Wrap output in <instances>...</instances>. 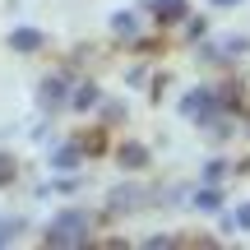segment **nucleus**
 I'll return each mask as SVG.
<instances>
[{
	"label": "nucleus",
	"mask_w": 250,
	"mask_h": 250,
	"mask_svg": "<svg viewBox=\"0 0 250 250\" xmlns=\"http://www.w3.org/2000/svg\"><path fill=\"white\" fill-rule=\"evenodd\" d=\"M93 102H98V88H93V83L74 88V107H93Z\"/></svg>",
	"instance_id": "9"
},
{
	"label": "nucleus",
	"mask_w": 250,
	"mask_h": 250,
	"mask_svg": "<svg viewBox=\"0 0 250 250\" xmlns=\"http://www.w3.org/2000/svg\"><path fill=\"white\" fill-rule=\"evenodd\" d=\"M213 5H241V0H213Z\"/></svg>",
	"instance_id": "15"
},
{
	"label": "nucleus",
	"mask_w": 250,
	"mask_h": 250,
	"mask_svg": "<svg viewBox=\"0 0 250 250\" xmlns=\"http://www.w3.org/2000/svg\"><path fill=\"white\" fill-rule=\"evenodd\" d=\"M181 116H186V121H213L218 116V98L208 88L186 93V98H181Z\"/></svg>",
	"instance_id": "2"
},
{
	"label": "nucleus",
	"mask_w": 250,
	"mask_h": 250,
	"mask_svg": "<svg viewBox=\"0 0 250 250\" xmlns=\"http://www.w3.org/2000/svg\"><path fill=\"white\" fill-rule=\"evenodd\" d=\"M56 167H65V171H70V167H79V148H74V144H65V148H56Z\"/></svg>",
	"instance_id": "8"
},
{
	"label": "nucleus",
	"mask_w": 250,
	"mask_h": 250,
	"mask_svg": "<svg viewBox=\"0 0 250 250\" xmlns=\"http://www.w3.org/2000/svg\"><path fill=\"white\" fill-rule=\"evenodd\" d=\"M19 236V218H0V246H9Z\"/></svg>",
	"instance_id": "10"
},
{
	"label": "nucleus",
	"mask_w": 250,
	"mask_h": 250,
	"mask_svg": "<svg viewBox=\"0 0 250 250\" xmlns=\"http://www.w3.org/2000/svg\"><path fill=\"white\" fill-rule=\"evenodd\" d=\"M9 176H14V162L5 158V162H0V181H9Z\"/></svg>",
	"instance_id": "14"
},
{
	"label": "nucleus",
	"mask_w": 250,
	"mask_h": 250,
	"mask_svg": "<svg viewBox=\"0 0 250 250\" xmlns=\"http://www.w3.org/2000/svg\"><path fill=\"white\" fill-rule=\"evenodd\" d=\"M195 208H204V213H218V208H223V190L218 186H204L195 195Z\"/></svg>",
	"instance_id": "6"
},
{
	"label": "nucleus",
	"mask_w": 250,
	"mask_h": 250,
	"mask_svg": "<svg viewBox=\"0 0 250 250\" xmlns=\"http://www.w3.org/2000/svg\"><path fill=\"white\" fill-rule=\"evenodd\" d=\"M65 98H70V83H65V79H46V83H42V107H46V111L61 107Z\"/></svg>",
	"instance_id": "5"
},
{
	"label": "nucleus",
	"mask_w": 250,
	"mask_h": 250,
	"mask_svg": "<svg viewBox=\"0 0 250 250\" xmlns=\"http://www.w3.org/2000/svg\"><path fill=\"white\" fill-rule=\"evenodd\" d=\"M88 232H93V218L83 213V208H65V213H56L51 223H46L42 241L46 246H83Z\"/></svg>",
	"instance_id": "1"
},
{
	"label": "nucleus",
	"mask_w": 250,
	"mask_h": 250,
	"mask_svg": "<svg viewBox=\"0 0 250 250\" xmlns=\"http://www.w3.org/2000/svg\"><path fill=\"white\" fill-rule=\"evenodd\" d=\"M223 171H227V162H208V167H204V181H223Z\"/></svg>",
	"instance_id": "11"
},
{
	"label": "nucleus",
	"mask_w": 250,
	"mask_h": 250,
	"mask_svg": "<svg viewBox=\"0 0 250 250\" xmlns=\"http://www.w3.org/2000/svg\"><path fill=\"white\" fill-rule=\"evenodd\" d=\"M42 42H46V37L37 33V28H14V33H9V46H14V51H23V56H28V51H37Z\"/></svg>",
	"instance_id": "3"
},
{
	"label": "nucleus",
	"mask_w": 250,
	"mask_h": 250,
	"mask_svg": "<svg viewBox=\"0 0 250 250\" xmlns=\"http://www.w3.org/2000/svg\"><path fill=\"white\" fill-rule=\"evenodd\" d=\"M153 14H158V23H181L186 19V0H153Z\"/></svg>",
	"instance_id": "4"
},
{
	"label": "nucleus",
	"mask_w": 250,
	"mask_h": 250,
	"mask_svg": "<svg viewBox=\"0 0 250 250\" xmlns=\"http://www.w3.org/2000/svg\"><path fill=\"white\" fill-rule=\"evenodd\" d=\"M232 223H236V227H246V232H250V204H241V208H236V218H232Z\"/></svg>",
	"instance_id": "13"
},
{
	"label": "nucleus",
	"mask_w": 250,
	"mask_h": 250,
	"mask_svg": "<svg viewBox=\"0 0 250 250\" xmlns=\"http://www.w3.org/2000/svg\"><path fill=\"white\" fill-rule=\"evenodd\" d=\"M144 162H148V148L144 144H125L121 148V167H144Z\"/></svg>",
	"instance_id": "7"
},
{
	"label": "nucleus",
	"mask_w": 250,
	"mask_h": 250,
	"mask_svg": "<svg viewBox=\"0 0 250 250\" xmlns=\"http://www.w3.org/2000/svg\"><path fill=\"white\" fill-rule=\"evenodd\" d=\"M111 28H116V33H134V19L130 14H116V19H111Z\"/></svg>",
	"instance_id": "12"
}]
</instances>
